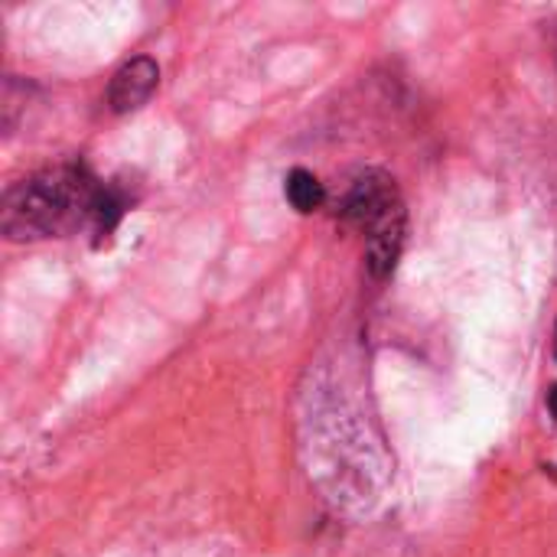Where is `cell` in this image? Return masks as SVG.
Returning a JSON list of instances; mask_svg holds the SVG:
<instances>
[{
    "mask_svg": "<svg viewBox=\"0 0 557 557\" xmlns=\"http://www.w3.org/2000/svg\"><path fill=\"white\" fill-rule=\"evenodd\" d=\"M101 186L104 183H98L82 163L39 170L7 189L0 219L3 235L10 242H39L91 225Z\"/></svg>",
    "mask_w": 557,
    "mask_h": 557,
    "instance_id": "obj_1",
    "label": "cell"
},
{
    "mask_svg": "<svg viewBox=\"0 0 557 557\" xmlns=\"http://www.w3.org/2000/svg\"><path fill=\"white\" fill-rule=\"evenodd\" d=\"M343 215L349 225L366 232V261L372 277H388L401 258L405 248V199L395 186V180L385 170H366L356 176Z\"/></svg>",
    "mask_w": 557,
    "mask_h": 557,
    "instance_id": "obj_2",
    "label": "cell"
},
{
    "mask_svg": "<svg viewBox=\"0 0 557 557\" xmlns=\"http://www.w3.org/2000/svg\"><path fill=\"white\" fill-rule=\"evenodd\" d=\"M157 85H160V65L150 55H134L114 72L108 85V104L114 114H131L150 101Z\"/></svg>",
    "mask_w": 557,
    "mask_h": 557,
    "instance_id": "obj_3",
    "label": "cell"
},
{
    "mask_svg": "<svg viewBox=\"0 0 557 557\" xmlns=\"http://www.w3.org/2000/svg\"><path fill=\"white\" fill-rule=\"evenodd\" d=\"M284 193H287V202H290L297 212H317V209L323 206V199H326L323 183H320L310 170H304V166L290 170V176H287V183H284Z\"/></svg>",
    "mask_w": 557,
    "mask_h": 557,
    "instance_id": "obj_4",
    "label": "cell"
},
{
    "mask_svg": "<svg viewBox=\"0 0 557 557\" xmlns=\"http://www.w3.org/2000/svg\"><path fill=\"white\" fill-rule=\"evenodd\" d=\"M548 411H552V414L557 418V385L552 388V392H548Z\"/></svg>",
    "mask_w": 557,
    "mask_h": 557,
    "instance_id": "obj_5",
    "label": "cell"
},
{
    "mask_svg": "<svg viewBox=\"0 0 557 557\" xmlns=\"http://www.w3.org/2000/svg\"><path fill=\"white\" fill-rule=\"evenodd\" d=\"M555 359H557V333H555Z\"/></svg>",
    "mask_w": 557,
    "mask_h": 557,
    "instance_id": "obj_6",
    "label": "cell"
}]
</instances>
